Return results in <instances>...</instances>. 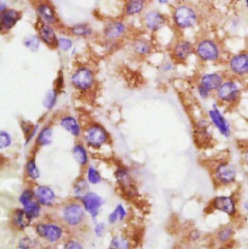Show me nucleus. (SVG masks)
I'll use <instances>...</instances> for the list:
<instances>
[{
	"label": "nucleus",
	"instance_id": "1",
	"mask_svg": "<svg viewBox=\"0 0 248 249\" xmlns=\"http://www.w3.org/2000/svg\"><path fill=\"white\" fill-rule=\"evenodd\" d=\"M246 90V82L227 76L219 89L214 92L213 96L216 103L220 106L233 109L240 104Z\"/></svg>",
	"mask_w": 248,
	"mask_h": 249
},
{
	"label": "nucleus",
	"instance_id": "2",
	"mask_svg": "<svg viewBox=\"0 0 248 249\" xmlns=\"http://www.w3.org/2000/svg\"><path fill=\"white\" fill-rule=\"evenodd\" d=\"M210 171L216 188H230L238 184V167L228 158H220L214 161Z\"/></svg>",
	"mask_w": 248,
	"mask_h": 249
},
{
	"label": "nucleus",
	"instance_id": "3",
	"mask_svg": "<svg viewBox=\"0 0 248 249\" xmlns=\"http://www.w3.org/2000/svg\"><path fill=\"white\" fill-rule=\"evenodd\" d=\"M33 229L36 237L50 246L59 245L68 234V229L58 219H40L33 224Z\"/></svg>",
	"mask_w": 248,
	"mask_h": 249
},
{
	"label": "nucleus",
	"instance_id": "4",
	"mask_svg": "<svg viewBox=\"0 0 248 249\" xmlns=\"http://www.w3.org/2000/svg\"><path fill=\"white\" fill-rule=\"evenodd\" d=\"M88 213L80 201L71 199L58 208L57 219L60 220L68 230H77L86 225Z\"/></svg>",
	"mask_w": 248,
	"mask_h": 249
},
{
	"label": "nucleus",
	"instance_id": "5",
	"mask_svg": "<svg viewBox=\"0 0 248 249\" xmlns=\"http://www.w3.org/2000/svg\"><path fill=\"white\" fill-rule=\"evenodd\" d=\"M208 209L211 212H217L225 214L231 221H239L242 216L241 202L237 192L231 194H220L213 197L209 205Z\"/></svg>",
	"mask_w": 248,
	"mask_h": 249
},
{
	"label": "nucleus",
	"instance_id": "6",
	"mask_svg": "<svg viewBox=\"0 0 248 249\" xmlns=\"http://www.w3.org/2000/svg\"><path fill=\"white\" fill-rule=\"evenodd\" d=\"M195 55L204 63H218L224 58L222 45L215 39L205 37L195 44Z\"/></svg>",
	"mask_w": 248,
	"mask_h": 249
},
{
	"label": "nucleus",
	"instance_id": "7",
	"mask_svg": "<svg viewBox=\"0 0 248 249\" xmlns=\"http://www.w3.org/2000/svg\"><path fill=\"white\" fill-rule=\"evenodd\" d=\"M83 141L88 148L100 150L111 143V135L108 130L99 123L91 122L83 130Z\"/></svg>",
	"mask_w": 248,
	"mask_h": 249
},
{
	"label": "nucleus",
	"instance_id": "8",
	"mask_svg": "<svg viewBox=\"0 0 248 249\" xmlns=\"http://www.w3.org/2000/svg\"><path fill=\"white\" fill-rule=\"evenodd\" d=\"M200 20L198 11L188 4H179L172 12V21L178 30H186L195 27Z\"/></svg>",
	"mask_w": 248,
	"mask_h": 249
},
{
	"label": "nucleus",
	"instance_id": "9",
	"mask_svg": "<svg viewBox=\"0 0 248 249\" xmlns=\"http://www.w3.org/2000/svg\"><path fill=\"white\" fill-rule=\"evenodd\" d=\"M226 75L247 82L248 80V50H242L226 58Z\"/></svg>",
	"mask_w": 248,
	"mask_h": 249
},
{
	"label": "nucleus",
	"instance_id": "10",
	"mask_svg": "<svg viewBox=\"0 0 248 249\" xmlns=\"http://www.w3.org/2000/svg\"><path fill=\"white\" fill-rule=\"evenodd\" d=\"M70 82L72 87L81 93L90 91L96 83L93 69L88 65H80L71 74Z\"/></svg>",
	"mask_w": 248,
	"mask_h": 249
},
{
	"label": "nucleus",
	"instance_id": "11",
	"mask_svg": "<svg viewBox=\"0 0 248 249\" xmlns=\"http://www.w3.org/2000/svg\"><path fill=\"white\" fill-rule=\"evenodd\" d=\"M207 118L209 119L212 126L225 139H230L233 135V128L229 120L224 115L220 105L213 103L211 109L207 113Z\"/></svg>",
	"mask_w": 248,
	"mask_h": 249
},
{
	"label": "nucleus",
	"instance_id": "12",
	"mask_svg": "<svg viewBox=\"0 0 248 249\" xmlns=\"http://www.w3.org/2000/svg\"><path fill=\"white\" fill-rule=\"evenodd\" d=\"M115 179L120 190L123 191L124 196L133 198L137 194V187L135 184L134 178L130 173L129 169L125 166H119L115 173Z\"/></svg>",
	"mask_w": 248,
	"mask_h": 249
},
{
	"label": "nucleus",
	"instance_id": "13",
	"mask_svg": "<svg viewBox=\"0 0 248 249\" xmlns=\"http://www.w3.org/2000/svg\"><path fill=\"white\" fill-rule=\"evenodd\" d=\"M195 54V45L187 39L177 40L170 51L171 58L174 62L184 63Z\"/></svg>",
	"mask_w": 248,
	"mask_h": 249
},
{
	"label": "nucleus",
	"instance_id": "14",
	"mask_svg": "<svg viewBox=\"0 0 248 249\" xmlns=\"http://www.w3.org/2000/svg\"><path fill=\"white\" fill-rule=\"evenodd\" d=\"M80 202L83 204L90 219L96 222L97 218L100 215L102 208L105 205V200L103 199V197L97 192L90 190L84 196V198Z\"/></svg>",
	"mask_w": 248,
	"mask_h": 249
},
{
	"label": "nucleus",
	"instance_id": "15",
	"mask_svg": "<svg viewBox=\"0 0 248 249\" xmlns=\"http://www.w3.org/2000/svg\"><path fill=\"white\" fill-rule=\"evenodd\" d=\"M168 23V17L155 9L147 10L142 16V24L146 30L155 33L163 29Z\"/></svg>",
	"mask_w": 248,
	"mask_h": 249
},
{
	"label": "nucleus",
	"instance_id": "16",
	"mask_svg": "<svg viewBox=\"0 0 248 249\" xmlns=\"http://www.w3.org/2000/svg\"><path fill=\"white\" fill-rule=\"evenodd\" d=\"M237 222L230 221L226 224L221 225L214 232L213 236V240L216 245L217 249L223 248L225 246L231 245L235 243V237L237 234Z\"/></svg>",
	"mask_w": 248,
	"mask_h": 249
},
{
	"label": "nucleus",
	"instance_id": "17",
	"mask_svg": "<svg viewBox=\"0 0 248 249\" xmlns=\"http://www.w3.org/2000/svg\"><path fill=\"white\" fill-rule=\"evenodd\" d=\"M35 200L45 209H53L57 204V195L49 185L33 184Z\"/></svg>",
	"mask_w": 248,
	"mask_h": 249
},
{
	"label": "nucleus",
	"instance_id": "18",
	"mask_svg": "<svg viewBox=\"0 0 248 249\" xmlns=\"http://www.w3.org/2000/svg\"><path fill=\"white\" fill-rule=\"evenodd\" d=\"M35 11L38 16V20L51 25L60 23L58 14L55 7L49 1H38L35 6Z\"/></svg>",
	"mask_w": 248,
	"mask_h": 249
},
{
	"label": "nucleus",
	"instance_id": "19",
	"mask_svg": "<svg viewBox=\"0 0 248 249\" xmlns=\"http://www.w3.org/2000/svg\"><path fill=\"white\" fill-rule=\"evenodd\" d=\"M128 30L127 24L120 19H114L110 20L106 23V25L103 28V37L105 41L109 44H116L118 41H120L124 35L126 34Z\"/></svg>",
	"mask_w": 248,
	"mask_h": 249
},
{
	"label": "nucleus",
	"instance_id": "20",
	"mask_svg": "<svg viewBox=\"0 0 248 249\" xmlns=\"http://www.w3.org/2000/svg\"><path fill=\"white\" fill-rule=\"evenodd\" d=\"M36 30L37 35L40 38L42 44H44L50 49L58 48L59 36L57 35L53 25L47 24L45 22L38 20L36 23Z\"/></svg>",
	"mask_w": 248,
	"mask_h": 249
},
{
	"label": "nucleus",
	"instance_id": "21",
	"mask_svg": "<svg viewBox=\"0 0 248 249\" xmlns=\"http://www.w3.org/2000/svg\"><path fill=\"white\" fill-rule=\"evenodd\" d=\"M212 127L208 118L196 122L194 126V137L197 144L200 146H207L212 142L213 138Z\"/></svg>",
	"mask_w": 248,
	"mask_h": 249
},
{
	"label": "nucleus",
	"instance_id": "22",
	"mask_svg": "<svg viewBox=\"0 0 248 249\" xmlns=\"http://www.w3.org/2000/svg\"><path fill=\"white\" fill-rule=\"evenodd\" d=\"M10 227L16 232H24L31 227L33 221L23 208H16L12 211L9 219Z\"/></svg>",
	"mask_w": 248,
	"mask_h": 249
},
{
	"label": "nucleus",
	"instance_id": "23",
	"mask_svg": "<svg viewBox=\"0 0 248 249\" xmlns=\"http://www.w3.org/2000/svg\"><path fill=\"white\" fill-rule=\"evenodd\" d=\"M22 18V13L15 8H8L0 13V30L2 34L9 33Z\"/></svg>",
	"mask_w": 248,
	"mask_h": 249
},
{
	"label": "nucleus",
	"instance_id": "24",
	"mask_svg": "<svg viewBox=\"0 0 248 249\" xmlns=\"http://www.w3.org/2000/svg\"><path fill=\"white\" fill-rule=\"evenodd\" d=\"M227 75L221 72H208L201 75L199 83L209 90H211L213 94L222 85L224 80L226 79Z\"/></svg>",
	"mask_w": 248,
	"mask_h": 249
},
{
	"label": "nucleus",
	"instance_id": "25",
	"mask_svg": "<svg viewBox=\"0 0 248 249\" xmlns=\"http://www.w3.org/2000/svg\"><path fill=\"white\" fill-rule=\"evenodd\" d=\"M58 124L64 131L75 138H81L83 136L84 128L79 120L72 115H62L58 120Z\"/></svg>",
	"mask_w": 248,
	"mask_h": 249
},
{
	"label": "nucleus",
	"instance_id": "26",
	"mask_svg": "<svg viewBox=\"0 0 248 249\" xmlns=\"http://www.w3.org/2000/svg\"><path fill=\"white\" fill-rule=\"evenodd\" d=\"M24 177L29 182L33 184H35L41 178V171L37 164L35 154H31L24 164Z\"/></svg>",
	"mask_w": 248,
	"mask_h": 249
},
{
	"label": "nucleus",
	"instance_id": "27",
	"mask_svg": "<svg viewBox=\"0 0 248 249\" xmlns=\"http://www.w3.org/2000/svg\"><path fill=\"white\" fill-rule=\"evenodd\" d=\"M72 155L76 163L82 168L86 169L89 165V148L84 142H76L72 148Z\"/></svg>",
	"mask_w": 248,
	"mask_h": 249
},
{
	"label": "nucleus",
	"instance_id": "28",
	"mask_svg": "<svg viewBox=\"0 0 248 249\" xmlns=\"http://www.w3.org/2000/svg\"><path fill=\"white\" fill-rule=\"evenodd\" d=\"M53 129L52 125H45L39 130L35 138V147L37 149L47 147L53 143Z\"/></svg>",
	"mask_w": 248,
	"mask_h": 249
},
{
	"label": "nucleus",
	"instance_id": "29",
	"mask_svg": "<svg viewBox=\"0 0 248 249\" xmlns=\"http://www.w3.org/2000/svg\"><path fill=\"white\" fill-rule=\"evenodd\" d=\"M147 0H125L124 13L127 17H135L144 12Z\"/></svg>",
	"mask_w": 248,
	"mask_h": 249
},
{
	"label": "nucleus",
	"instance_id": "30",
	"mask_svg": "<svg viewBox=\"0 0 248 249\" xmlns=\"http://www.w3.org/2000/svg\"><path fill=\"white\" fill-rule=\"evenodd\" d=\"M70 35L78 38H90L94 35V28L88 22H80L68 27Z\"/></svg>",
	"mask_w": 248,
	"mask_h": 249
},
{
	"label": "nucleus",
	"instance_id": "31",
	"mask_svg": "<svg viewBox=\"0 0 248 249\" xmlns=\"http://www.w3.org/2000/svg\"><path fill=\"white\" fill-rule=\"evenodd\" d=\"M132 50L137 56L144 58L152 53L153 46L148 40L143 38H138L133 41Z\"/></svg>",
	"mask_w": 248,
	"mask_h": 249
},
{
	"label": "nucleus",
	"instance_id": "32",
	"mask_svg": "<svg viewBox=\"0 0 248 249\" xmlns=\"http://www.w3.org/2000/svg\"><path fill=\"white\" fill-rule=\"evenodd\" d=\"M128 215L129 212L127 208L123 204H118L108 215V224L114 226L123 223L128 218Z\"/></svg>",
	"mask_w": 248,
	"mask_h": 249
},
{
	"label": "nucleus",
	"instance_id": "33",
	"mask_svg": "<svg viewBox=\"0 0 248 249\" xmlns=\"http://www.w3.org/2000/svg\"><path fill=\"white\" fill-rule=\"evenodd\" d=\"M90 191V184L87 180V178L82 176L76 179L72 188V199L76 201H81L84 196Z\"/></svg>",
	"mask_w": 248,
	"mask_h": 249
},
{
	"label": "nucleus",
	"instance_id": "34",
	"mask_svg": "<svg viewBox=\"0 0 248 249\" xmlns=\"http://www.w3.org/2000/svg\"><path fill=\"white\" fill-rule=\"evenodd\" d=\"M108 249H133V243L124 233L116 234L111 238Z\"/></svg>",
	"mask_w": 248,
	"mask_h": 249
},
{
	"label": "nucleus",
	"instance_id": "35",
	"mask_svg": "<svg viewBox=\"0 0 248 249\" xmlns=\"http://www.w3.org/2000/svg\"><path fill=\"white\" fill-rule=\"evenodd\" d=\"M19 125H20L21 131H22L23 136H24L25 145H27L34 138H36V136H37V134L39 132L40 125L38 124H33L32 123L24 121V120H22L19 123Z\"/></svg>",
	"mask_w": 248,
	"mask_h": 249
},
{
	"label": "nucleus",
	"instance_id": "36",
	"mask_svg": "<svg viewBox=\"0 0 248 249\" xmlns=\"http://www.w3.org/2000/svg\"><path fill=\"white\" fill-rule=\"evenodd\" d=\"M84 177L87 178L89 183L90 185H99L100 183L103 182V177L100 173V171L94 166V165H89L85 169V175Z\"/></svg>",
	"mask_w": 248,
	"mask_h": 249
},
{
	"label": "nucleus",
	"instance_id": "37",
	"mask_svg": "<svg viewBox=\"0 0 248 249\" xmlns=\"http://www.w3.org/2000/svg\"><path fill=\"white\" fill-rule=\"evenodd\" d=\"M42 241L37 237H31L29 235L22 236L18 242V249H42Z\"/></svg>",
	"mask_w": 248,
	"mask_h": 249
},
{
	"label": "nucleus",
	"instance_id": "38",
	"mask_svg": "<svg viewBox=\"0 0 248 249\" xmlns=\"http://www.w3.org/2000/svg\"><path fill=\"white\" fill-rule=\"evenodd\" d=\"M28 214V216L31 218L33 222H36L40 219H42V214H43V207L40 205L36 200L27 205L26 207L23 208Z\"/></svg>",
	"mask_w": 248,
	"mask_h": 249
},
{
	"label": "nucleus",
	"instance_id": "39",
	"mask_svg": "<svg viewBox=\"0 0 248 249\" xmlns=\"http://www.w3.org/2000/svg\"><path fill=\"white\" fill-rule=\"evenodd\" d=\"M58 95L59 93L57 89H52L46 92L43 98V106L47 111H52L56 106Z\"/></svg>",
	"mask_w": 248,
	"mask_h": 249
},
{
	"label": "nucleus",
	"instance_id": "40",
	"mask_svg": "<svg viewBox=\"0 0 248 249\" xmlns=\"http://www.w3.org/2000/svg\"><path fill=\"white\" fill-rule=\"evenodd\" d=\"M22 44L30 52L37 53L40 50L42 42L37 34H29L23 38Z\"/></svg>",
	"mask_w": 248,
	"mask_h": 249
},
{
	"label": "nucleus",
	"instance_id": "41",
	"mask_svg": "<svg viewBox=\"0 0 248 249\" xmlns=\"http://www.w3.org/2000/svg\"><path fill=\"white\" fill-rule=\"evenodd\" d=\"M35 201V194L33 190V186H27L21 190L18 195V204L21 208L26 207L30 203Z\"/></svg>",
	"mask_w": 248,
	"mask_h": 249
},
{
	"label": "nucleus",
	"instance_id": "42",
	"mask_svg": "<svg viewBox=\"0 0 248 249\" xmlns=\"http://www.w3.org/2000/svg\"><path fill=\"white\" fill-rule=\"evenodd\" d=\"M60 249H86L84 244L78 239L74 237H67L61 244Z\"/></svg>",
	"mask_w": 248,
	"mask_h": 249
},
{
	"label": "nucleus",
	"instance_id": "43",
	"mask_svg": "<svg viewBox=\"0 0 248 249\" xmlns=\"http://www.w3.org/2000/svg\"><path fill=\"white\" fill-rule=\"evenodd\" d=\"M12 144H13L12 135L6 130H1L0 131V149L4 150L6 148H9L11 147Z\"/></svg>",
	"mask_w": 248,
	"mask_h": 249
},
{
	"label": "nucleus",
	"instance_id": "44",
	"mask_svg": "<svg viewBox=\"0 0 248 249\" xmlns=\"http://www.w3.org/2000/svg\"><path fill=\"white\" fill-rule=\"evenodd\" d=\"M74 46V42L71 38L60 36L58 39V49H60L62 52H69Z\"/></svg>",
	"mask_w": 248,
	"mask_h": 249
},
{
	"label": "nucleus",
	"instance_id": "45",
	"mask_svg": "<svg viewBox=\"0 0 248 249\" xmlns=\"http://www.w3.org/2000/svg\"><path fill=\"white\" fill-rule=\"evenodd\" d=\"M92 231L96 238H102L107 232V224L103 221H96L94 223Z\"/></svg>",
	"mask_w": 248,
	"mask_h": 249
},
{
	"label": "nucleus",
	"instance_id": "46",
	"mask_svg": "<svg viewBox=\"0 0 248 249\" xmlns=\"http://www.w3.org/2000/svg\"><path fill=\"white\" fill-rule=\"evenodd\" d=\"M196 91H197L198 96H199L202 100H204V101H207V100H209L212 96H213V93L211 90H209L208 89H206L205 87H203V86L200 85V84H197V86H196Z\"/></svg>",
	"mask_w": 248,
	"mask_h": 249
},
{
	"label": "nucleus",
	"instance_id": "47",
	"mask_svg": "<svg viewBox=\"0 0 248 249\" xmlns=\"http://www.w3.org/2000/svg\"><path fill=\"white\" fill-rule=\"evenodd\" d=\"M187 238H188V240H189L191 243H198L199 241L202 240L203 234H202V232H201L199 229L193 228V229H191V230L188 232Z\"/></svg>",
	"mask_w": 248,
	"mask_h": 249
},
{
	"label": "nucleus",
	"instance_id": "48",
	"mask_svg": "<svg viewBox=\"0 0 248 249\" xmlns=\"http://www.w3.org/2000/svg\"><path fill=\"white\" fill-rule=\"evenodd\" d=\"M241 162L243 166L248 169V143L241 148Z\"/></svg>",
	"mask_w": 248,
	"mask_h": 249
},
{
	"label": "nucleus",
	"instance_id": "49",
	"mask_svg": "<svg viewBox=\"0 0 248 249\" xmlns=\"http://www.w3.org/2000/svg\"><path fill=\"white\" fill-rule=\"evenodd\" d=\"M162 70L166 73L168 72H171L174 70V64H173V61H166L163 63L162 65Z\"/></svg>",
	"mask_w": 248,
	"mask_h": 249
},
{
	"label": "nucleus",
	"instance_id": "50",
	"mask_svg": "<svg viewBox=\"0 0 248 249\" xmlns=\"http://www.w3.org/2000/svg\"><path fill=\"white\" fill-rule=\"evenodd\" d=\"M241 213L248 217V199L241 203Z\"/></svg>",
	"mask_w": 248,
	"mask_h": 249
},
{
	"label": "nucleus",
	"instance_id": "51",
	"mask_svg": "<svg viewBox=\"0 0 248 249\" xmlns=\"http://www.w3.org/2000/svg\"><path fill=\"white\" fill-rule=\"evenodd\" d=\"M8 8H9V7H8V4H7L5 1L1 0V1H0V13L5 12Z\"/></svg>",
	"mask_w": 248,
	"mask_h": 249
},
{
	"label": "nucleus",
	"instance_id": "52",
	"mask_svg": "<svg viewBox=\"0 0 248 249\" xmlns=\"http://www.w3.org/2000/svg\"><path fill=\"white\" fill-rule=\"evenodd\" d=\"M236 249V245H235V243H233V244H231V245H228V246H225V247H223V248H220V249Z\"/></svg>",
	"mask_w": 248,
	"mask_h": 249
},
{
	"label": "nucleus",
	"instance_id": "53",
	"mask_svg": "<svg viewBox=\"0 0 248 249\" xmlns=\"http://www.w3.org/2000/svg\"><path fill=\"white\" fill-rule=\"evenodd\" d=\"M157 2H158L159 5L166 6V5H168L170 3V0H157Z\"/></svg>",
	"mask_w": 248,
	"mask_h": 249
},
{
	"label": "nucleus",
	"instance_id": "54",
	"mask_svg": "<svg viewBox=\"0 0 248 249\" xmlns=\"http://www.w3.org/2000/svg\"><path fill=\"white\" fill-rule=\"evenodd\" d=\"M243 3H244V6L248 13V0H243Z\"/></svg>",
	"mask_w": 248,
	"mask_h": 249
},
{
	"label": "nucleus",
	"instance_id": "55",
	"mask_svg": "<svg viewBox=\"0 0 248 249\" xmlns=\"http://www.w3.org/2000/svg\"><path fill=\"white\" fill-rule=\"evenodd\" d=\"M246 86H247V90H248V80L246 82Z\"/></svg>",
	"mask_w": 248,
	"mask_h": 249
},
{
	"label": "nucleus",
	"instance_id": "56",
	"mask_svg": "<svg viewBox=\"0 0 248 249\" xmlns=\"http://www.w3.org/2000/svg\"><path fill=\"white\" fill-rule=\"evenodd\" d=\"M38 1H49V0H38Z\"/></svg>",
	"mask_w": 248,
	"mask_h": 249
},
{
	"label": "nucleus",
	"instance_id": "57",
	"mask_svg": "<svg viewBox=\"0 0 248 249\" xmlns=\"http://www.w3.org/2000/svg\"></svg>",
	"mask_w": 248,
	"mask_h": 249
},
{
	"label": "nucleus",
	"instance_id": "58",
	"mask_svg": "<svg viewBox=\"0 0 248 249\" xmlns=\"http://www.w3.org/2000/svg\"></svg>",
	"mask_w": 248,
	"mask_h": 249
}]
</instances>
